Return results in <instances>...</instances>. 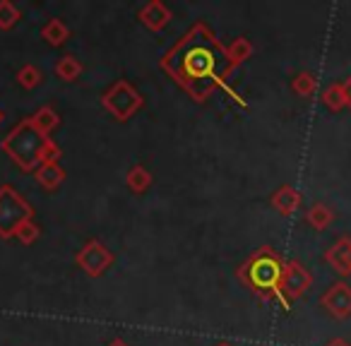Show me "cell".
Instances as JSON below:
<instances>
[{
    "label": "cell",
    "mask_w": 351,
    "mask_h": 346,
    "mask_svg": "<svg viewBox=\"0 0 351 346\" xmlns=\"http://www.w3.org/2000/svg\"><path fill=\"white\" fill-rule=\"evenodd\" d=\"M166 58L169 60H164V68L173 70L176 77L181 79L193 94H197V82L210 84V89L212 82H221L219 73L224 65V51L217 46L212 34H207L202 27L188 34L181 41V46Z\"/></svg>",
    "instance_id": "1"
},
{
    "label": "cell",
    "mask_w": 351,
    "mask_h": 346,
    "mask_svg": "<svg viewBox=\"0 0 351 346\" xmlns=\"http://www.w3.org/2000/svg\"><path fill=\"white\" fill-rule=\"evenodd\" d=\"M282 272L284 264L269 248H263L258 255L248 260L245 264V282L260 293H272L282 301V306L289 310V301L282 293Z\"/></svg>",
    "instance_id": "2"
},
{
    "label": "cell",
    "mask_w": 351,
    "mask_h": 346,
    "mask_svg": "<svg viewBox=\"0 0 351 346\" xmlns=\"http://www.w3.org/2000/svg\"><path fill=\"white\" fill-rule=\"evenodd\" d=\"M29 210L27 205L10 190V188H3L0 190V234L10 236L15 229H22V221L27 219Z\"/></svg>",
    "instance_id": "3"
},
{
    "label": "cell",
    "mask_w": 351,
    "mask_h": 346,
    "mask_svg": "<svg viewBox=\"0 0 351 346\" xmlns=\"http://www.w3.org/2000/svg\"><path fill=\"white\" fill-rule=\"evenodd\" d=\"M322 308L337 320L351 317V286L346 282H335L320 298Z\"/></svg>",
    "instance_id": "4"
},
{
    "label": "cell",
    "mask_w": 351,
    "mask_h": 346,
    "mask_svg": "<svg viewBox=\"0 0 351 346\" xmlns=\"http://www.w3.org/2000/svg\"><path fill=\"white\" fill-rule=\"evenodd\" d=\"M313 277L301 262H287L282 272V293L284 298H301L311 288Z\"/></svg>",
    "instance_id": "5"
},
{
    "label": "cell",
    "mask_w": 351,
    "mask_h": 346,
    "mask_svg": "<svg viewBox=\"0 0 351 346\" xmlns=\"http://www.w3.org/2000/svg\"><path fill=\"white\" fill-rule=\"evenodd\" d=\"M325 260L330 262V267L335 272H339L341 277L351 274V238L341 236L335 245H330V250L325 253Z\"/></svg>",
    "instance_id": "6"
},
{
    "label": "cell",
    "mask_w": 351,
    "mask_h": 346,
    "mask_svg": "<svg viewBox=\"0 0 351 346\" xmlns=\"http://www.w3.org/2000/svg\"><path fill=\"white\" fill-rule=\"evenodd\" d=\"M272 205L277 207L284 217H289V214H293V212L298 210V205H301V195H298L291 186H284V188H279V190L274 193Z\"/></svg>",
    "instance_id": "7"
},
{
    "label": "cell",
    "mask_w": 351,
    "mask_h": 346,
    "mask_svg": "<svg viewBox=\"0 0 351 346\" xmlns=\"http://www.w3.org/2000/svg\"><path fill=\"white\" fill-rule=\"evenodd\" d=\"M332 219H335V212H332L327 205H320V202H317V205H313L311 210L306 212V221L315 231H325L327 226L332 224Z\"/></svg>",
    "instance_id": "8"
},
{
    "label": "cell",
    "mask_w": 351,
    "mask_h": 346,
    "mask_svg": "<svg viewBox=\"0 0 351 346\" xmlns=\"http://www.w3.org/2000/svg\"><path fill=\"white\" fill-rule=\"evenodd\" d=\"M322 103H325L330 111H341V108H346L344 94H341V84L339 82L330 84V87L322 92Z\"/></svg>",
    "instance_id": "9"
},
{
    "label": "cell",
    "mask_w": 351,
    "mask_h": 346,
    "mask_svg": "<svg viewBox=\"0 0 351 346\" xmlns=\"http://www.w3.org/2000/svg\"><path fill=\"white\" fill-rule=\"evenodd\" d=\"M315 87H317V79H315V75H311V73H301L293 79V92L303 99L311 97V94L315 92Z\"/></svg>",
    "instance_id": "10"
},
{
    "label": "cell",
    "mask_w": 351,
    "mask_h": 346,
    "mask_svg": "<svg viewBox=\"0 0 351 346\" xmlns=\"http://www.w3.org/2000/svg\"><path fill=\"white\" fill-rule=\"evenodd\" d=\"M17 20V12L12 10L10 3H0V27H10Z\"/></svg>",
    "instance_id": "11"
},
{
    "label": "cell",
    "mask_w": 351,
    "mask_h": 346,
    "mask_svg": "<svg viewBox=\"0 0 351 346\" xmlns=\"http://www.w3.org/2000/svg\"><path fill=\"white\" fill-rule=\"evenodd\" d=\"M341 94H344V103H346V108H351V77H346V79H341Z\"/></svg>",
    "instance_id": "12"
},
{
    "label": "cell",
    "mask_w": 351,
    "mask_h": 346,
    "mask_svg": "<svg viewBox=\"0 0 351 346\" xmlns=\"http://www.w3.org/2000/svg\"><path fill=\"white\" fill-rule=\"evenodd\" d=\"M325 346H351V344L346 339H332V341H327Z\"/></svg>",
    "instance_id": "13"
},
{
    "label": "cell",
    "mask_w": 351,
    "mask_h": 346,
    "mask_svg": "<svg viewBox=\"0 0 351 346\" xmlns=\"http://www.w3.org/2000/svg\"><path fill=\"white\" fill-rule=\"evenodd\" d=\"M219 346H231V344H219Z\"/></svg>",
    "instance_id": "14"
}]
</instances>
